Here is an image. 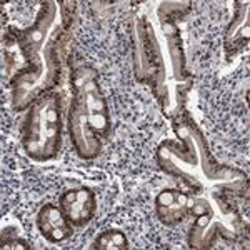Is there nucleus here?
<instances>
[{"label": "nucleus", "instance_id": "obj_1", "mask_svg": "<svg viewBox=\"0 0 250 250\" xmlns=\"http://www.w3.org/2000/svg\"><path fill=\"white\" fill-rule=\"evenodd\" d=\"M72 100L68 108V134L75 150L83 159L99 154L102 139L110 128L107 102L97 82V72L83 65L70 77Z\"/></svg>", "mask_w": 250, "mask_h": 250}, {"label": "nucleus", "instance_id": "obj_2", "mask_svg": "<svg viewBox=\"0 0 250 250\" xmlns=\"http://www.w3.org/2000/svg\"><path fill=\"white\" fill-rule=\"evenodd\" d=\"M62 139V97L45 94L32 104L22 125V147L34 160L57 155Z\"/></svg>", "mask_w": 250, "mask_h": 250}, {"label": "nucleus", "instance_id": "obj_3", "mask_svg": "<svg viewBox=\"0 0 250 250\" xmlns=\"http://www.w3.org/2000/svg\"><path fill=\"white\" fill-rule=\"evenodd\" d=\"M60 208L72 225L83 227L94 219L97 212L95 193L88 187L70 188L60 195Z\"/></svg>", "mask_w": 250, "mask_h": 250}, {"label": "nucleus", "instance_id": "obj_4", "mask_svg": "<svg viewBox=\"0 0 250 250\" xmlns=\"http://www.w3.org/2000/svg\"><path fill=\"white\" fill-rule=\"evenodd\" d=\"M37 229L40 235L50 244L67 240L72 235V224L68 222L65 213L60 208V205L45 204L40 207L37 213Z\"/></svg>", "mask_w": 250, "mask_h": 250}, {"label": "nucleus", "instance_id": "obj_5", "mask_svg": "<svg viewBox=\"0 0 250 250\" xmlns=\"http://www.w3.org/2000/svg\"><path fill=\"white\" fill-rule=\"evenodd\" d=\"M190 210L188 205V195L180 190H164L155 199V212L157 217L165 225H175L185 219Z\"/></svg>", "mask_w": 250, "mask_h": 250}, {"label": "nucleus", "instance_id": "obj_6", "mask_svg": "<svg viewBox=\"0 0 250 250\" xmlns=\"http://www.w3.org/2000/svg\"><path fill=\"white\" fill-rule=\"evenodd\" d=\"M94 249L99 250H125L128 249V240L124 232L108 229L102 232L94 242Z\"/></svg>", "mask_w": 250, "mask_h": 250}]
</instances>
